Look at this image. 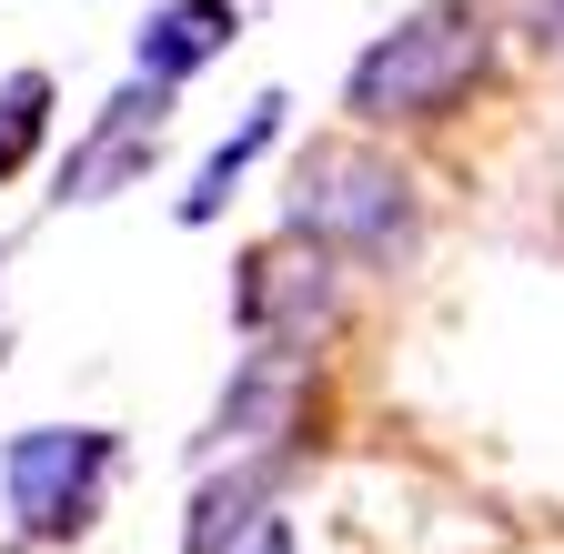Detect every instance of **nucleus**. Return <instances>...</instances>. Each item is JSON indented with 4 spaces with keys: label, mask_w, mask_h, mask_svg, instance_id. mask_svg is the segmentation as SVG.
Instances as JSON below:
<instances>
[{
    "label": "nucleus",
    "mask_w": 564,
    "mask_h": 554,
    "mask_svg": "<svg viewBox=\"0 0 564 554\" xmlns=\"http://www.w3.org/2000/svg\"><path fill=\"white\" fill-rule=\"evenodd\" d=\"M282 213L323 252H364V262L413 252V182L383 152H364V142H313L293 162V202H282Z\"/></svg>",
    "instance_id": "obj_2"
},
{
    "label": "nucleus",
    "mask_w": 564,
    "mask_h": 554,
    "mask_svg": "<svg viewBox=\"0 0 564 554\" xmlns=\"http://www.w3.org/2000/svg\"><path fill=\"white\" fill-rule=\"evenodd\" d=\"M524 21H534V41H564V0H524Z\"/></svg>",
    "instance_id": "obj_11"
},
{
    "label": "nucleus",
    "mask_w": 564,
    "mask_h": 554,
    "mask_svg": "<svg viewBox=\"0 0 564 554\" xmlns=\"http://www.w3.org/2000/svg\"><path fill=\"white\" fill-rule=\"evenodd\" d=\"M111 464H121V444L101 424H31V434H11V444H0V484H11L21 534H41V544L82 534L101 514Z\"/></svg>",
    "instance_id": "obj_3"
},
{
    "label": "nucleus",
    "mask_w": 564,
    "mask_h": 554,
    "mask_svg": "<svg viewBox=\"0 0 564 554\" xmlns=\"http://www.w3.org/2000/svg\"><path fill=\"white\" fill-rule=\"evenodd\" d=\"M242 323L272 354H313L333 333V272H323V242L313 252H252L242 262Z\"/></svg>",
    "instance_id": "obj_5"
},
{
    "label": "nucleus",
    "mask_w": 564,
    "mask_h": 554,
    "mask_svg": "<svg viewBox=\"0 0 564 554\" xmlns=\"http://www.w3.org/2000/svg\"><path fill=\"white\" fill-rule=\"evenodd\" d=\"M162 131H172V82L141 72L131 91H111V101L91 111L82 142H70V162H61V202H111V192H131L141 172H152Z\"/></svg>",
    "instance_id": "obj_4"
},
{
    "label": "nucleus",
    "mask_w": 564,
    "mask_h": 554,
    "mask_svg": "<svg viewBox=\"0 0 564 554\" xmlns=\"http://www.w3.org/2000/svg\"><path fill=\"white\" fill-rule=\"evenodd\" d=\"M293 403H303V354H272L262 343V363L223 393V413H212V444H262L293 424Z\"/></svg>",
    "instance_id": "obj_7"
},
{
    "label": "nucleus",
    "mask_w": 564,
    "mask_h": 554,
    "mask_svg": "<svg viewBox=\"0 0 564 554\" xmlns=\"http://www.w3.org/2000/svg\"><path fill=\"white\" fill-rule=\"evenodd\" d=\"M41 121H51V72H11V82H0V182L31 162Z\"/></svg>",
    "instance_id": "obj_10"
},
{
    "label": "nucleus",
    "mask_w": 564,
    "mask_h": 554,
    "mask_svg": "<svg viewBox=\"0 0 564 554\" xmlns=\"http://www.w3.org/2000/svg\"><path fill=\"white\" fill-rule=\"evenodd\" d=\"M282 111H293V101H282V91H262L252 111H242V131H232V142L223 152H212L202 172H192V192H182V222H212V213H223V202H232V182L272 152V131H282Z\"/></svg>",
    "instance_id": "obj_8"
},
{
    "label": "nucleus",
    "mask_w": 564,
    "mask_h": 554,
    "mask_svg": "<svg viewBox=\"0 0 564 554\" xmlns=\"http://www.w3.org/2000/svg\"><path fill=\"white\" fill-rule=\"evenodd\" d=\"M232 31H242L232 0H162V11L141 21V41H131V72H152V82L182 91L202 61H223V51H232Z\"/></svg>",
    "instance_id": "obj_6"
},
{
    "label": "nucleus",
    "mask_w": 564,
    "mask_h": 554,
    "mask_svg": "<svg viewBox=\"0 0 564 554\" xmlns=\"http://www.w3.org/2000/svg\"><path fill=\"white\" fill-rule=\"evenodd\" d=\"M494 61V21L474 11V0H434V11H413L403 31H383L364 61H352V121H434L454 111Z\"/></svg>",
    "instance_id": "obj_1"
},
{
    "label": "nucleus",
    "mask_w": 564,
    "mask_h": 554,
    "mask_svg": "<svg viewBox=\"0 0 564 554\" xmlns=\"http://www.w3.org/2000/svg\"><path fill=\"white\" fill-rule=\"evenodd\" d=\"M242 554H293V534H282V524H272V514H262V524H252V544H242Z\"/></svg>",
    "instance_id": "obj_12"
},
{
    "label": "nucleus",
    "mask_w": 564,
    "mask_h": 554,
    "mask_svg": "<svg viewBox=\"0 0 564 554\" xmlns=\"http://www.w3.org/2000/svg\"><path fill=\"white\" fill-rule=\"evenodd\" d=\"M272 474H282V464H242L232 484H202V504H192V534H182V554H232V544L262 524V495H272Z\"/></svg>",
    "instance_id": "obj_9"
}]
</instances>
